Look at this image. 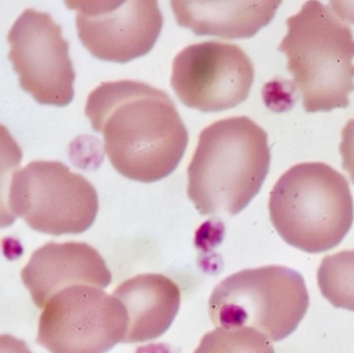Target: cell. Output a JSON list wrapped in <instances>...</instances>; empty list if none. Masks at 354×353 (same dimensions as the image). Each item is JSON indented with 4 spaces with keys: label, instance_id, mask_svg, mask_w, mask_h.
<instances>
[{
    "label": "cell",
    "instance_id": "obj_1",
    "mask_svg": "<svg viewBox=\"0 0 354 353\" xmlns=\"http://www.w3.org/2000/svg\"><path fill=\"white\" fill-rule=\"evenodd\" d=\"M86 118L104 138V151L130 180H162L179 165L188 132L169 93L136 80L102 82L88 95Z\"/></svg>",
    "mask_w": 354,
    "mask_h": 353
},
{
    "label": "cell",
    "instance_id": "obj_2",
    "mask_svg": "<svg viewBox=\"0 0 354 353\" xmlns=\"http://www.w3.org/2000/svg\"><path fill=\"white\" fill-rule=\"evenodd\" d=\"M268 134L248 116L223 118L201 132L187 168V194L202 215L240 213L270 168Z\"/></svg>",
    "mask_w": 354,
    "mask_h": 353
},
{
    "label": "cell",
    "instance_id": "obj_3",
    "mask_svg": "<svg viewBox=\"0 0 354 353\" xmlns=\"http://www.w3.org/2000/svg\"><path fill=\"white\" fill-rule=\"evenodd\" d=\"M279 51L299 89L306 112L349 105L354 91V39L351 28L322 2L308 1L287 19Z\"/></svg>",
    "mask_w": 354,
    "mask_h": 353
},
{
    "label": "cell",
    "instance_id": "obj_4",
    "mask_svg": "<svg viewBox=\"0 0 354 353\" xmlns=\"http://www.w3.org/2000/svg\"><path fill=\"white\" fill-rule=\"evenodd\" d=\"M268 209L271 224L283 241L308 253L339 245L354 219L347 179L323 162L289 168L273 186Z\"/></svg>",
    "mask_w": 354,
    "mask_h": 353
},
{
    "label": "cell",
    "instance_id": "obj_5",
    "mask_svg": "<svg viewBox=\"0 0 354 353\" xmlns=\"http://www.w3.org/2000/svg\"><path fill=\"white\" fill-rule=\"evenodd\" d=\"M310 305L301 274L291 268L268 265L241 270L221 280L209 298L211 321L216 327H250L271 342L295 332Z\"/></svg>",
    "mask_w": 354,
    "mask_h": 353
},
{
    "label": "cell",
    "instance_id": "obj_6",
    "mask_svg": "<svg viewBox=\"0 0 354 353\" xmlns=\"http://www.w3.org/2000/svg\"><path fill=\"white\" fill-rule=\"evenodd\" d=\"M8 207L12 218H22L32 230L61 236L88 230L99 199L82 174L62 162L37 160L12 174Z\"/></svg>",
    "mask_w": 354,
    "mask_h": 353
},
{
    "label": "cell",
    "instance_id": "obj_7",
    "mask_svg": "<svg viewBox=\"0 0 354 353\" xmlns=\"http://www.w3.org/2000/svg\"><path fill=\"white\" fill-rule=\"evenodd\" d=\"M127 327L119 299L97 287L72 286L45 305L37 343L50 353H106L124 342Z\"/></svg>",
    "mask_w": 354,
    "mask_h": 353
},
{
    "label": "cell",
    "instance_id": "obj_8",
    "mask_svg": "<svg viewBox=\"0 0 354 353\" xmlns=\"http://www.w3.org/2000/svg\"><path fill=\"white\" fill-rule=\"evenodd\" d=\"M62 33L50 15L28 8L8 35L9 60L20 87L42 105L64 107L74 98L76 74Z\"/></svg>",
    "mask_w": 354,
    "mask_h": 353
},
{
    "label": "cell",
    "instance_id": "obj_9",
    "mask_svg": "<svg viewBox=\"0 0 354 353\" xmlns=\"http://www.w3.org/2000/svg\"><path fill=\"white\" fill-rule=\"evenodd\" d=\"M254 78V64L239 46L208 41L176 55L171 85L184 105L209 114L245 101Z\"/></svg>",
    "mask_w": 354,
    "mask_h": 353
},
{
    "label": "cell",
    "instance_id": "obj_10",
    "mask_svg": "<svg viewBox=\"0 0 354 353\" xmlns=\"http://www.w3.org/2000/svg\"><path fill=\"white\" fill-rule=\"evenodd\" d=\"M82 45L99 60L126 64L146 55L160 35L163 17L156 0H72Z\"/></svg>",
    "mask_w": 354,
    "mask_h": 353
},
{
    "label": "cell",
    "instance_id": "obj_11",
    "mask_svg": "<svg viewBox=\"0 0 354 353\" xmlns=\"http://www.w3.org/2000/svg\"><path fill=\"white\" fill-rule=\"evenodd\" d=\"M22 282L37 307L72 286L104 289L113 275L102 255L84 242H48L37 249L21 271Z\"/></svg>",
    "mask_w": 354,
    "mask_h": 353
},
{
    "label": "cell",
    "instance_id": "obj_12",
    "mask_svg": "<svg viewBox=\"0 0 354 353\" xmlns=\"http://www.w3.org/2000/svg\"><path fill=\"white\" fill-rule=\"evenodd\" d=\"M123 303L128 327L123 343L146 342L162 336L180 309L181 291L159 273H142L122 282L113 293Z\"/></svg>",
    "mask_w": 354,
    "mask_h": 353
},
{
    "label": "cell",
    "instance_id": "obj_13",
    "mask_svg": "<svg viewBox=\"0 0 354 353\" xmlns=\"http://www.w3.org/2000/svg\"><path fill=\"white\" fill-rule=\"evenodd\" d=\"M281 1L175 0L171 10L180 26L196 35L250 39L268 25Z\"/></svg>",
    "mask_w": 354,
    "mask_h": 353
},
{
    "label": "cell",
    "instance_id": "obj_14",
    "mask_svg": "<svg viewBox=\"0 0 354 353\" xmlns=\"http://www.w3.org/2000/svg\"><path fill=\"white\" fill-rule=\"evenodd\" d=\"M317 280L321 294L333 307L354 311V249L323 257Z\"/></svg>",
    "mask_w": 354,
    "mask_h": 353
},
{
    "label": "cell",
    "instance_id": "obj_15",
    "mask_svg": "<svg viewBox=\"0 0 354 353\" xmlns=\"http://www.w3.org/2000/svg\"><path fill=\"white\" fill-rule=\"evenodd\" d=\"M194 353H275L272 343L250 327H216L207 332Z\"/></svg>",
    "mask_w": 354,
    "mask_h": 353
},
{
    "label": "cell",
    "instance_id": "obj_16",
    "mask_svg": "<svg viewBox=\"0 0 354 353\" xmlns=\"http://www.w3.org/2000/svg\"><path fill=\"white\" fill-rule=\"evenodd\" d=\"M339 153L343 163L342 166L348 172L354 184V118H351L342 130Z\"/></svg>",
    "mask_w": 354,
    "mask_h": 353
},
{
    "label": "cell",
    "instance_id": "obj_17",
    "mask_svg": "<svg viewBox=\"0 0 354 353\" xmlns=\"http://www.w3.org/2000/svg\"><path fill=\"white\" fill-rule=\"evenodd\" d=\"M1 353H32L28 345L19 338L10 334H3L0 338Z\"/></svg>",
    "mask_w": 354,
    "mask_h": 353
},
{
    "label": "cell",
    "instance_id": "obj_18",
    "mask_svg": "<svg viewBox=\"0 0 354 353\" xmlns=\"http://www.w3.org/2000/svg\"><path fill=\"white\" fill-rule=\"evenodd\" d=\"M331 10L344 22L354 24V0L353 1H330Z\"/></svg>",
    "mask_w": 354,
    "mask_h": 353
}]
</instances>
